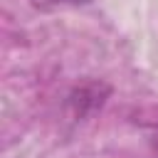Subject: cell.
I'll return each mask as SVG.
<instances>
[{
  "label": "cell",
  "instance_id": "cell-1",
  "mask_svg": "<svg viewBox=\"0 0 158 158\" xmlns=\"http://www.w3.org/2000/svg\"><path fill=\"white\" fill-rule=\"evenodd\" d=\"M106 94H109V86H104V84H84L72 91L69 106L74 109V116H84L86 111H96L104 104Z\"/></svg>",
  "mask_w": 158,
  "mask_h": 158
},
{
  "label": "cell",
  "instance_id": "cell-2",
  "mask_svg": "<svg viewBox=\"0 0 158 158\" xmlns=\"http://www.w3.org/2000/svg\"><path fill=\"white\" fill-rule=\"evenodd\" d=\"M89 0H30L32 7L37 10H57V7H77V5H84Z\"/></svg>",
  "mask_w": 158,
  "mask_h": 158
},
{
  "label": "cell",
  "instance_id": "cell-3",
  "mask_svg": "<svg viewBox=\"0 0 158 158\" xmlns=\"http://www.w3.org/2000/svg\"><path fill=\"white\" fill-rule=\"evenodd\" d=\"M153 143H156V148H158V128H156V133H153Z\"/></svg>",
  "mask_w": 158,
  "mask_h": 158
}]
</instances>
